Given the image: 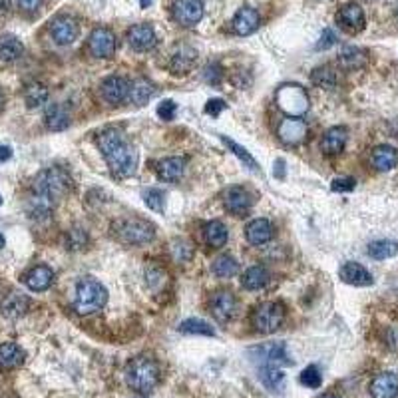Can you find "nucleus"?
Listing matches in <instances>:
<instances>
[{
    "label": "nucleus",
    "mask_w": 398,
    "mask_h": 398,
    "mask_svg": "<svg viewBox=\"0 0 398 398\" xmlns=\"http://www.w3.org/2000/svg\"><path fill=\"white\" fill-rule=\"evenodd\" d=\"M98 146L106 163L110 165L116 177H130L137 167L136 149L128 144V139L118 130H106L98 137Z\"/></svg>",
    "instance_id": "f257e3e1"
},
{
    "label": "nucleus",
    "mask_w": 398,
    "mask_h": 398,
    "mask_svg": "<svg viewBox=\"0 0 398 398\" xmlns=\"http://www.w3.org/2000/svg\"><path fill=\"white\" fill-rule=\"evenodd\" d=\"M125 383L137 394H149L160 383V364L149 357H136L125 366Z\"/></svg>",
    "instance_id": "f03ea898"
},
{
    "label": "nucleus",
    "mask_w": 398,
    "mask_h": 398,
    "mask_svg": "<svg viewBox=\"0 0 398 398\" xmlns=\"http://www.w3.org/2000/svg\"><path fill=\"white\" fill-rule=\"evenodd\" d=\"M72 189V179L62 167H46L34 179V193L52 199L54 203Z\"/></svg>",
    "instance_id": "7ed1b4c3"
},
{
    "label": "nucleus",
    "mask_w": 398,
    "mask_h": 398,
    "mask_svg": "<svg viewBox=\"0 0 398 398\" xmlns=\"http://www.w3.org/2000/svg\"><path fill=\"white\" fill-rule=\"evenodd\" d=\"M106 301H108V291L96 279H84L76 287L74 309L80 315H92L104 309Z\"/></svg>",
    "instance_id": "20e7f679"
},
{
    "label": "nucleus",
    "mask_w": 398,
    "mask_h": 398,
    "mask_svg": "<svg viewBox=\"0 0 398 398\" xmlns=\"http://www.w3.org/2000/svg\"><path fill=\"white\" fill-rule=\"evenodd\" d=\"M114 233L125 245H144V243H149L153 239L156 229L146 219L130 217V219H122V221L114 225Z\"/></svg>",
    "instance_id": "39448f33"
},
{
    "label": "nucleus",
    "mask_w": 398,
    "mask_h": 398,
    "mask_svg": "<svg viewBox=\"0 0 398 398\" xmlns=\"http://www.w3.org/2000/svg\"><path fill=\"white\" fill-rule=\"evenodd\" d=\"M277 106L289 116V118H301L309 110V96L305 88L298 84H283L275 94Z\"/></svg>",
    "instance_id": "423d86ee"
},
{
    "label": "nucleus",
    "mask_w": 398,
    "mask_h": 398,
    "mask_svg": "<svg viewBox=\"0 0 398 398\" xmlns=\"http://www.w3.org/2000/svg\"><path fill=\"white\" fill-rule=\"evenodd\" d=\"M283 321H285V307L275 301L263 303L253 311V327L265 335L275 333L283 324Z\"/></svg>",
    "instance_id": "0eeeda50"
},
{
    "label": "nucleus",
    "mask_w": 398,
    "mask_h": 398,
    "mask_svg": "<svg viewBox=\"0 0 398 398\" xmlns=\"http://www.w3.org/2000/svg\"><path fill=\"white\" fill-rule=\"evenodd\" d=\"M118 46V40L110 28H96L88 38V50L94 58H110Z\"/></svg>",
    "instance_id": "6e6552de"
},
{
    "label": "nucleus",
    "mask_w": 398,
    "mask_h": 398,
    "mask_svg": "<svg viewBox=\"0 0 398 398\" xmlns=\"http://www.w3.org/2000/svg\"><path fill=\"white\" fill-rule=\"evenodd\" d=\"M251 355L255 359H259V369L265 366H271V369H279L281 364H291V359L287 355V348L283 343H271V345H265L261 348H253Z\"/></svg>",
    "instance_id": "1a4fd4ad"
},
{
    "label": "nucleus",
    "mask_w": 398,
    "mask_h": 398,
    "mask_svg": "<svg viewBox=\"0 0 398 398\" xmlns=\"http://www.w3.org/2000/svg\"><path fill=\"white\" fill-rule=\"evenodd\" d=\"M172 11L181 26H195L203 18V0H174Z\"/></svg>",
    "instance_id": "9d476101"
},
{
    "label": "nucleus",
    "mask_w": 398,
    "mask_h": 398,
    "mask_svg": "<svg viewBox=\"0 0 398 398\" xmlns=\"http://www.w3.org/2000/svg\"><path fill=\"white\" fill-rule=\"evenodd\" d=\"M78 34H80L78 25H76L74 18H70V16H58V18H54L52 25H50V36H52V40H54L58 46L72 44L76 38H78Z\"/></svg>",
    "instance_id": "9b49d317"
},
{
    "label": "nucleus",
    "mask_w": 398,
    "mask_h": 398,
    "mask_svg": "<svg viewBox=\"0 0 398 398\" xmlns=\"http://www.w3.org/2000/svg\"><path fill=\"white\" fill-rule=\"evenodd\" d=\"M130 88H132V84L125 78H122V76H110L102 84V96H104L106 102L118 106V104H122V102L130 98Z\"/></svg>",
    "instance_id": "f8f14e48"
},
{
    "label": "nucleus",
    "mask_w": 398,
    "mask_h": 398,
    "mask_svg": "<svg viewBox=\"0 0 398 398\" xmlns=\"http://www.w3.org/2000/svg\"><path fill=\"white\" fill-rule=\"evenodd\" d=\"M279 139L287 146H297L307 137V124L301 118H287L277 128Z\"/></svg>",
    "instance_id": "ddd939ff"
},
{
    "label": "nucleus",
    "mask_w": 398,
    "mask_h": 398,
    "mask_svg": "<svg viewBox=\"0 0 398 398\" xmlns=\"http://www.w3.org/2000/svg\"><path fill=\"white\" fill-rule=\"evenodd\" d=\"M158 38L149 25H136L128 30V44L137 52H148L156 46Z\"/></svg>",
    "instance_id": "4468645a"
},
{
    "label": "nucleus",
    "mask_w": 398,
    "mask_h": 398,
    "mask_svg": "<svg viewBox=\"0 0 398 398\" xmlns=\"http://www.w3.org/2000/svg\"><path fill=\"white\" fill-rule=\"evenodd\" d=\"M253 205V198L243 187H229L225 193V207L233 215H245Z\"/></svg>",
    "instance_id": "2eb2a0df"
},
{
    "label": "nucleus",
    "mask_w": 398,
    "mask_h": 398,
    "mask_svg": "<svg viewBox=\"0 0 398 398\" xmlns=\"http://www.w3.org/2000/svg\"><path fill=\"white\" fill-rule=\"evenodd\" d=\"M336 20H338V25L343 26L345 30L348 32H359L364 28V13H362V8L357 4V2H348L345 4L338 14H336Z\"/></svg>",
    "instance_id": "dca6fc26"
},
{
    "label": "nucleus",
    "mask_w": 398,
    "mask_h": 398,
    "mask_svg": "<svg viewBox=\"0 0 398 398\" xmlns=\"http://www.w3.org/2000/svg\"><path fill=\"white\" fill-rule=\"evenodd\" d=\"M237 301L235 297L229 293V291H217L212 298V313L217 321H231L233 315H235Z\"/></svg>",
    "instance_id": "f3484780"
},
{
    "label": "nucleus",
    "mask_w": 398,
    "mask_h": 398,
    "mask_svg": "<svg viewBox=\"0 0 398 398\" xmlns=\"http://www.w3.org/2000/svg\"><path fill=\"white\" fill-rule=\"evenodd\" d=\"M373 398H397L398 397V376L392 373L376 374L371 383Z\"/></svg>",
    "instance_id": "a211bd4d"
},
{
    "label": "nucleus",
    "mask_w": 398,
    "mask_h": 398,
    "mask_svg": "<svg viewBox=\"0 0 398 398\" xmlns=\"http://www.w3.org/2000/svg\"><path fill=\"white\" fill-rule=\"evenodd\" d=\"M259 28V13L251 6H243L239 8L233 16V30L239 36H247L253 34Z\"/></svg>",
    "instance_id": "6ab92c4d"
},
{
    "label": "nucleus",
    "mask_w": 398,
    "mask_h": 398,
    "mask_svg": "<svg viewBox=\"0 0 398 398\" xmlns=\"http://www.w3.org/2000/svg\"><path fill=\"white\" fill-rule=\"evenodd\" d=\"M28 309H30V298L22 293H16V291L6 295L2 305H0V311L6 319H20L28 313Z\"/></svg>",
    "instance_id": "aec40b11"
},
{
    "label": "nucleus",
    "mask_w": 398,
    "mask_h": 398,
    "mask_svg": "<svg viewBox=\"0 0 398 398\" xmlns=\"http://www.w3.org/2000/svg\"><path fill=\"white\" fill-rule=\"evenodd\" d=\"M338 275H341V279H343L345 283H348V285H373V275L369 273L361 263H345V265L338 269Z\"/></svg>",
    "instance_id": "412c9836"
},
{
    "label": "nucleus",
    "mask_w": 398,
    "mask_h": 398,
    "mask_svg": "<svg viewBox=\"0 0 398 398\" xmlns=\"http://www.w3.org/2000/svg\"><path fill=\"white\" fill-rule=\"evenodd\" d=\"M44 124L50 132H64L70 125V110L64 104H50L44 112Z\"/></svg>",
    "instance_id": "4be33fe9"
},
{
    "label": "nucleus",
    "mask_w": 398,
    "mask_h": 398,
    "mask_svg": "<svg viewBox=\"0 0 398 398\" xmlns=\"http://www.w3.org/2000/svg\"><path fill=\"white\" fill-rule=\"evenodd\" d=\"M245 237L251 245H265L273 239V225L267 219H253L245 227Z\"/></svg>",
    "instance_id": "5701e85b"
},
{
    "label": "nucleus",
    "mask_w": 398,
    "mask_h": 398,
    "mask_svg": "<svg viewBox=\"0 0 398 398\" xmlns=\"http://www.w3.org/2000/svg\"><path fill=\"white\" fill-rule=\"evenodd\" d=\"M25 283L30 291H46L52 283H54V273L52 269L46 267V265H38L34 269H30L28 273L25 275Z\"/></svg>",
    "instance_id": "b1692460"
},
{
    "label": "nucleus",
    "mask_w": 398,
    "mask_h": 398,
    "mask_svg": "<svg viewBox=\"0 0 398 398\" xmlns=\"http://www.w3.org/2000/svg\"><path fill=\"white\" fill-rule=\"evenodd\" d=\"M198 60V52L191 48V46H179L175 48L172 54V60H170V68L174 70L175 74H186L193 68V64Z\"/></svg>",
    "instance_id": "393cba45"
},
{
    "label": "nucleus",
    "mask_w": 398,
    "mask_h": 398,
    "mask_svg": "<svg viewBox=\"0 0 398 398\" xmlns=\"http://www.w3.org/2000/svg\"><path fill=\"white\" fill-rule=\"evenodd\" d=\"M347 146V130L336 125V128H331L327 134L321 139V149H323L327 156H336L341 153Z\"/></svg>",
    "instance_id": "a878e982"
},
{
    "label": "nucleus",
    "mask_w": 398,
    "mask_h": 398,
    "mask_svg": "<svg viewBox=\"0 0 398 398\" xmlns=\"http://www.w3.org/2000/svg\"><path fill=\"white\" fill-rule=\"evenodd\" d=\"M26 359V352L16 343L0 345V371H13L20 366Z\"/></svg>",
    "instance_id": "bb28decb"
},
{
    "label": "nucleus",
    "mask_w": 398,
    "mask_h": 398,
    "mask_svg": "<svg viewBox=\"0 0 398 398\" xmlns=\"http://www.w3.org/2000/svg\"><path fill=\"white\" fill-rule=\"evenodd\" d=\"M373 165L378 172H390L398 165V151L392 146H378L373 151Z\"/></svg>",
    "instance_id": "cd10ccee"
},
{
    "label": "nucleus",
    "mask_w": 398,
    "mask_h": 398,
    "mask_svg": "<svg viewBox=\"0 0 398 398\" xmlns=\"http://www.w3.org/2000/svg\"><path fill=\"white\" fill-rule=\"evenodd\" d=\"M186 158H165L158 163V175L165 181H175L186 172Z\"/></svg>",
    "instance_id": "c85d7f7f"
},
{
    "label": "nucleus",
    "mask_w": 398,
    "mask_h": 398,
    "mask_svg": "<svg viewBox=\"0 0 398 398\" xmlns=\"http://www.w3.org/2000/svg\"><path fill=\"white\" fill-rule=\"evenodd\" d=\"M25 46L22 42L13 34H2L0 36V62H14L22 56Z\"/></svg>",
    "instance_id": "c756f323"
},
{
    "label": "nucleus",
    "mask_w": 398,
    "mask_h": 398,
    "mask_svg": "<svg viewBox=\"0 0 398 398\" xmlns=\"http://www.w3.org/2000/svg\"><path fill=\"white\" fill-rule=\"evenodd\" d=\"M271 281V275L269 271L263 267V265H255V267H249L245 275H243V279H241V283L245 289L249 291H257V289H263V287L267 285Z\"/></svg>",
    "instance_id": "7c9ffc66"
},
{
    "label": "nucleus",
    "mask_w": 398,
    "mask_h": 398,
    "mask_svg": "<svg viewBox=\"0 0 398 398\" xmlns=\"http://www.w3.org/2000/svg\"><path fill=\"white\" fill-rule=\"evenodd\" d=\"M26 210H28V215H30L32 219H48L50 215H52V210H54V201L44 198V195L34 193L32 198L28 199Z\"/></svg>",
    "instance_id": "2f4dec72"
},
{
    "label": "nucleus",
    "mask_w": 398,
    "mask_h": 398,
    "mask_svg": "<svg viewBox=\"0 0 398 398\" xmlns=\"http://www.w3.org/2000/svg\"><path fill=\"white\" fill-rule=\"evenodd\" d=\"M153 92H156V88L151 82H148L146 78H139L136 80L132 88H130V100H132V104H136V106H146L148 104V100L153 96Z\"/></svg>",
    "instance_id": "473e14b6"
},
{
    "label": "nucleus",
    "mask_w": 398,
    "mask_h": 398,
    "mask_svg": "<svg viewBox=\"0 0 398 398\" xmlns=\"http://www.w3.org/2000/svg\"><path fill=\"white\" fill-rule=\"evenodd\" d=\"M397 253L398 243L397 241H392V239H378V241H373V243L369 245V255H371L373 259H378V261L390 259V257H394Z\"/></svg>",
    "instance_id": "72a5a7b5"
},
{
    "label": "nucleus",
    "mask_w": 398,
    "mask_h": 398,
    "mask_svg": "<svg viewBox=\"0 0 398 398\" xmlns=\"http://www.w3.org/2000/svg\"><path fill=\"white\" fill-rule=\"evenodd\" d=\"M203 235H205V241L212 245V247H224L227 243V227H225L221 221H210V224L203 227Z\"/></svg>",
    "instance_id": "f704fd0d"
},
{
    "label": "nucleus",
    "mask_w": 398,
    "mask_h": 398,
    "mask_svg": "<svg viewBox=\"0 0 398 398\" xmlns=\"http://www.w3.org/2000/svg\"><path fill=\"white\" fill-rule=\"evenodd\" d=\"M25 102L28 108H40L42 104L48 102V88L40 82L28 84L25 90Z\"/></svg>",
    "instance_id": "c9c22d12"
},
{
    "label": "nucleus",
    "mask_w": 398,
    "mask_h": 398,
    "mask_svg": "<svg viewBox=\"0 0 398 398\" xmlns=\"http://www.w3.org/2000/svg\"><path fill=\"white\" fill-rule=\"evenodd\" d=\"M311 82L317 88H323V90H335L336 72L331 66H319V68L313 70Z\"/></svg>",
    "instance_id": "e433bc0d"
},
{
    "label": "nucleus",
    "mask_w": 398,
    "mask_h": 398,
    "mask_svg": "<svg viewBox=\"0 0 398 398\" xmlns=\"http://www.w3.org/2000/svg\"><path fill=\"white\" fill-rule=\"evenodd\" d=\"M338 62L343 68H347V70H357V68H361L364 66L366 62V56H364V52L361 48H355V46H348L341 52V56H338Z\"/></svg>",
    "instance_id": "4c0bfd02"
},
{
    "label": "nucleus",
    "mask_w": 398,
    "mask_h": 398,
    "mask_svg": "<svg viewBox=\"0 0 398 398\" xmlns=\"http://www.w3.org/2000/svg\"><path fill=\"white\" fill-rule=\"evenodd\" d=\"M237 271H239V263L229 255H221L213 263V273L219 279H231L233 275H237Z\"/></svg>",
    "instance_id": "58836bf2"
},
{
    "label": "nucleus",
    "mask_w": 398,
    "mask_h": 398,
    "mask_svg": "<svg viewBox=\"0 0 398 398\" xmlns=\"http://www.w3.org/2000/svg\"><path fill=\"white\" fill-rule=\"evenodd\" d=\"M179 333H186V335H203V336L215 335L212 324L201 321V319H186L184 323L179 324Z\"/></svg>",
    "instance_id": "ea45409f"
},
{
    "label": "nucleus",
    "mask_w": 398,
    "mask_h": 398,
    "mask_svg": "<svg viewBox=\"0 0 398 398\" xmlns=\"http://www.w3.org/2000/svg\"><path fill=\"white\" fill-rule=\"evenodd\" d=\"M259 378H261V383L267 386L269 390L281 392V386H283V380H285V374L281 373L279 369L265 366V369H259Z\"/></svg>",
    "instance_id": "a19ab883"
},
{
    "label": "nucleus",
    "mask_w": 398,
    "mask_h": 398,
    "mask_svg": "<svg viewBox=\"0 0 398 398\" xmlns=\"http://www.w3.org/2000/svg\"><path fill=\"white\" fill-rule=\"evenodd\" d=\"M221 142H224L225 146H227V148H229L231 151H233V153H235L237 158H239V160L243 162V165H245V167H249L251 172H257V170H259V165H257V162L253 160V156H251V153H249L247 149L243 148V146H239V144H235L233 139H229V137H225V136H221Z\"/></svg>",
    "instance_id": "79ce46f5"
},
{
    "label": "nucleus",
    "mask_w": 398,
    "mask_h": 398,
    "mask_svg": "<svg viewBox=\"0 0 398 398\" xmlns=\"http://www.w3.org/2000/svg\"><path fill=\"white\" fill-rule=\"evenodd\" d=\"M144 201H146V205H148L151 212L162 213L165 210V195H163L162 189H156V187L148 189L144 193Z\"/></svg>",
    "instance_id": "37998d69"
},
{
    "label": "nucleus",
    "mask_w": 398,
    "mask_h": 398,
    "mask_svg": "<svg viewBox=\"0 0 398 398\" xmlns=\"http://www.w3.org/2000/svg\"><path fill=\"white\" fill-rule=\"evenodd\" d=\"M301 385L307 386V388H319V386L323 385V376L319 373V369L311 364V366H307L303 373H301Z\"/></svg>",
    "instance_id": "c03bdc74"
},
{
    "label": "nucleus",
    "mask_w": 398,
    "mask_h": 398,
    "mask_svg": "<svg viewBox=\"0 0 398 398\" xmlns=\"http://www.w3.org/2000/svg\"><path fill=\"white\" fill-rule=\"evenodd\" d=\"M86 243H88V235L84 229H78V227H74V229H70V231H68V235H66V245H68V249L78 251V249L86 247Z\"/></svg>",
    "instance_id": "a18cd8bd"
},
{
    "label": "nucleus",
    "mask_w": 398,
    "mask_h": 398,
    "mask_svg": "<svg viewBox=\"0 0 398 398\" xmlns=\"http://www.w3.org/2000/svg\"><path fill=\"white\" fill-rule=\"evenodd\" d=\"M175 112H177V106H175L172 100H163L162 104L158 106V116H160L162 120H165V122L174 120Z\"/></svg>",
    "instance_id": "49530a36"
},
{
    "label": "nucleus",
    "mask_w": 398,
    "mask_h": 398,
    "mask_svg": "<svg viewBox=\"0 0 398 398\" xmlns=\"http://www.w3.org/2000/svg\"><path fill=\"white\" fill-rule=\"evenodd\" d=\"M355 187H357V181L352 177H336L331 184L333 191H352Z\"/></svg>",
    "instance_id": "de8ad7c7"
},
{
    "label": "nucleus",
    "mask_w": 398,
    "mask_h": 398,
    "mask_svg": "<svg viewBox=\"0 0 398 398\" xmlns=\"http://www.w3.org/2000/svg\"><path fill=\"white\" fill-rule=\"evenodd\" d=\"M221 68L217 66V64H210L207 68H205V72H203V78H205V82L207 84H219L221 82Z\"/></svg>",
    "instance_id": "09e8293b"
},
{
    "label": "nucleus",
    "mask_w": 398,
    "mask_h": 398,
    "mask_svg": "<svg viewBox=\"0 0 398 398\" xmlns=\"http://www.w3.org/2000/svg\"><path fill=\"white\" fill-rule=\"evenodd\" d=\"M335 42H336L335 32H333L331 28H327V30H323V34H321V40H319V44H317V50L331 48V46H335Z\"/></svg>",
    "instance_id": "8fccbe9b"
},
{
    "label": "nucleus",
    "mask_w": 398,
    "mask_h": 398,
    "mask_svg": "<svg viewBox=\"0 0 398 398\" xmlns=\"http://www.w3.org/2000/svg\"><path fill=\"white\" fill-rule=\"evenodd\" d=\"M225 108H227V104H225L224 100L219 98H213L207 102V106H205V112L210 114V116H219V114L224 112Z\"/></svg>",
    "instance_id": "3c124183"
},
{
    "label": "nucleus",
    "mask_w": 398,
    "mask_h": 398,
    "mask_svg": "<svg viewBox=\"0 0 398 398\" xmlns=\"http://www.w3.org/2000/svg\"><path fill=\"white\" fill-rule=\"evenodd\" d=\"M42 2H44V0H18V6H20V11H22V13L34 14L40 11Z\"/></svg>",
    "instance_id": "603ef678"
},
{
    "label": "nucleus",
    "mask_w": 398,
    "mask_h": 398,
    "mask_svg": "<svg viewBox=\"0 0 398 398\" xmlns=\"http://www.w3.org/2000/svg\"><path fill=\"white\" fill-rule=\"evenodd\" d=\"M13 158V148L11 146H0V163L8 162Z\"/></svg>",
    "instance_id": "864d4df0"
},
{
    "label": "nucleus",
    "mask_w": 398,
    "mask_h": 398,
    "mask_svg": "<svg viewBox=\"0 0 398 398\" xmlns=\"http://www.w3.org/2000/svg\"><path fill=\"white\" fill-rule=\"evenodd\" d=\"M8 8H11V0H0V16L8 13Z\"/></svg>",
    "instance_id": "5fc2aeb1"
},
{
    "label": "nucleus",
    "mask_w": 398,
    "mask_h": 398,
    "mask_svg": "<svg viewBox=\"0 0 398 398\" xmlns=\"http://www.w3.org/2000/svg\"><path fill=\"white\" fill-rule=\"evenodd\" d=\"M153 0H139V4H142V8H148L149 4H151Z\"/></svg>",
    "instance_id": "6e6d98bb"
},
{
    "label": "nucleus",
    "mask_w": 398,
    "mask_h": 398,
    "mask_svg": "<svg viewBox=\"0 0 398 398\" xmlns=\"http://www.w3.org/2000/svg\"><path fill=\"white\" fill-rule=\"evenodd\" d=\"M4 108V92H2V88H0V110Z\"/></svg>",
    "instance_id": "4d7b16f0"
},
{
    "label": "nucleus",
    "mask_w": 398,
    "mask_h": 398,
    "mask_svg": "<svg viewBox=\"0 0 398 398\" xmlns=\"http://www.w3.org/2000/svg\"><path fill=\"white\" fill-rule=\"evenodd\" d=\"M321 398H343V397H338V394H333V392H329V394H323Z\"/></svg>",
    "instance_id": "13d9d810"
},
{
    "label": "nucleus",
    "mask_w": 398,
    "mask_h": 398,
    "mask_svg": "<svg viewBox=\"0 0 398 398\" xmlns=\"http://www.w3.org/2000/svg\"><path fill=\"white\" fill-rule=\"evenodd\" d=\"M4 245H6V239H4V235L0 233V249L4 247Z\"/></svg>",
    "instance_id": "bf43d9fd"
},
{
    "label": "nucleus",
    "mask_w": 398,
    "mask_h": 398,
    "mask_svg": "<svg viewBox=\"0 0 398 398\" xmlns=\"http://www.w3.org/2000/svg\"><path fill=\"white\" fill-rule=\"evenodd\" d=\"M0 205H2V195H0Z\"/></svg>",
    "instance_id": "052dcab7"
},
{
    "label": "nucleus",
    "mask_w": 398,
    "mask_h": 398,
    "mask_svg": "<svg viewBox=\"0 0 398 398\" xmlns=\"http://www.w3.org/2000/svg\"><path fill=\"white\" fill-rule=\"evenodd\" d=\"M136 398H144V397H136Z\"/></svg>",
    "instance_id": "680f3d73"
},
{
    "label": "nucleus",
    "mask_w": 398,
    "mask_h": 398,
    "mask_svg": "<svg viewBox=\"0 0 398 398\" xmlns=\"http://www.w3.org/2000/svg\"><path fill=\"white\" fill-rule=\"evenodd\" d=\"M397 14H398V8H397Z\"/></svg>",
    "instance_id": "e2e57ef3"
}]
</instances>
